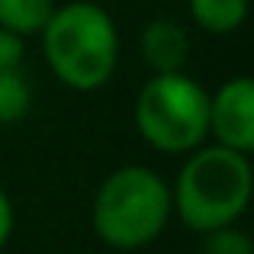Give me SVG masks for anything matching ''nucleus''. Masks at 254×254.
<instances>
[{
    "instance_id": "obj_7",
    "label": "nucleus",
    "mask_w": 254,
    "mask_h": 254,
    "mask_svg": "<svg viewBox=\"0 0 254 254\" xmlns=\"http://www.w3.org/2000/svg\"><path fill=\"white\" fill-rule=\"evenodd\" d=\"M190 19L209 36H232L248 19V0H187Z\"/></svg>"
},
{
    "instance_id": "obj_11",
    "label": "nucleus",
    "mask_w": 254,
    "mask_h": 254,
    "mask_svg": "<svg viewBox=\"0 0 254 254\" xmlns=\"http://www.w3.org/2000/svg\"><path fill=\"white\" fill-rule=\"evenodd\" d=\"M23 42H26L23 36L0 29V71L23 68V58H26V45Z\"/></svg>"
},
{
    "instance_id": "obj_12",
    "label": "nucleus",
    "mask_w": 254,
    "mask_h": 254,
    "mask_svg": "<svg viewBox=\"0 0 254 254\" xmlns=\"http://www.w3.org/2000/svg\"><path fill=\"white\" fill-rule=\"evenodd\" d=\"M13 222H16V212H13V199L6 196V190L0 187V251L6 248L13 235Z\"/></svg>"
},
{
    "instance_id": "obj_1",
    "label": "nucleus",
    "mask_w": 254,
    "mask_h": 254,
    "mask_svg": "<svg viewBox=\"0 0 254 254\" xmlns=\"http://www.w3.org/2000/svg\"><path fill=\"white\" fill-rule=\"evenodd\" d=\"M251 190V155L212 142L187 155L177 180L171 184V206L187 229L203 235L219 225H235L248 212Z\"/></svg>"
},
{
    "instance_id": "obj_9",
    "label": "nucleus",
    "mask_w": 254,
    "mask_h": 254,
    "mask_svg": "<svg viewBox=\"0 0 254 254\" xmlns=\"http://www.w3.org/2000/svg\"><path fill=\"white\" fill-rule=\"evenodd\" d=\"M32 87L23 77V68L0 71V126H13L29 113Z\"/></svg>"
},
{
    "instance_id": "obj_6",
    "label": "nucleus",
    "mask_w": 254,
    "mask_h": 254,
    "mask_svg": "<svg viewBox=\"0 0 254 254\" xmlns=\"http://www.w3.org/2000/svg\"><path fill=\"white\" fill-rule=\"evenodd\" d=\"M138 55L151 74H174L190 62V36L177 19H151L138 32Z\"/></svg>"
},
{
    "instance_id": "obj_13",
    "label": "nucleus",
    "mask_w": 254,
    "mask_h": 254,
    "mask_svg": "<svg viewBox=\"0 0 254 254\" xmlns=\"http://www.w3.org/2000/svg\"><path fill=\"white\" fill-rule=\"evenodd\" d=\"M0 254H3V251H0Z\"/></svg>"
},
{
    "instance_id": "obj_2",
    "label": "nucleus",
    "mask_w": 254,
    "mask_h": 254,
    "mask_svg": "<svg viewBox=\"0 0 254 254\" xmlns=\"http://www.w3.org/2000/svg\"><path fill=\"white\" fill-rule=\"evenodd\" d=\"M42 36L49 71L77 93L100 90L119 68V29L100 3L71 0L52 10Z\"/></svg>"
},
{
    "instance_id": "obj_10",
    "label": "nucleus",
    "mask_w": 254,
    "mask_h": 254,
    "mask_svg": "<svg viewBox=\"0 0 254 254\" xmlns=\"http://www.w3.org/2000/svg\"><path fill=\"white\" fill-rule=\"evenodd\" d=\"M203 254H254V242L245 229L235 225H219L212 232H203Z\"/></svg>"
},
{
    "instance_id": "obj_5",
    "label": "nucleus",
    "mask_w": 254,
    "mask_h": 254,
    "mask_svg": "<svg viewBox=\"0 0 254 254\" xmlns=\"http://www.w3.org/2000/svg\"><path fill=\"white\" fill-rule=\"evenodd\" d=\"M209 135L232 151H254V81L248 74L229 77L209 93Z\"/></svg>"
},
{
    "instance_id": "obj_3",
    "label": "nucleus",
    "mask_w": 254,
    "mask_h": 254,
    "mask_svg": "<svg viewBox=\"0 0 254 254\" xmlns=\"http://www.w3.org/2000/svg\"><path fill=\"white\" fill-rule=\"evenodd\" d=\"M174 216L171 184L148 164H123L100 180L90 225L113 251H138L161 238Z\"/></svg>"
},
{
    "instance_id": "obj_4",
    "label": "nucleus",
    "mask_w": 254,
    "mask_h": 254,
    "mask_svg": "<svg viewBox=\"0 0 254 254\" xmlns=\"http://www.w3.org/2000/svg\"><path fill=\"white\" fill-rule=\"evenodd\" d=\"M135 129L161 155H190L209 138V90L187 71L151 74L135 93Z\"/></svg>"
},
{
    "instance_id": "obj_8",
    "label": "nucleus",
    "mask_w": 254,
    "mask_h": 254,
    "mask_svg": "<svg viewBox=\"0 0 254 254\" xmlns=\"http://www.w3.org/2000/svg\"><path fill=\"white\" fill-rule=\"evenodd\" d=\"M55 0H0V29L29 39L39 36L49 23Z\"/></svg>"
}]
</instances>
